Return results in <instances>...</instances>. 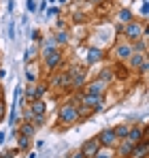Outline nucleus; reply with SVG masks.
Listing matches in <instances>:
<instances>
[{"label": "nucleus", "mask_w": 149, "mask_h": 158, "mask_svg": "<svg viewBox=\"0 0 149 158\" xmlns=\"http://www.w3.org/2000/svg\"><path fill=\"white\" fill-rule=\"evenodd\" d=\"M26 79H28V81H34V79H36V71H34L30 64L26 66Z\"/></svg>", "instance_id": "nucleus-19"}, {"label": "nucleus", "mask_w": 149, "mask_h": 158, "mask_svg": "<svg viewBox=\"0 0 149 158\" xmlns=\"http://www.w3.org/2000/svg\"><path fill=\"white\" fill-rule=\"evenodd\" d=\"M36 52H38L36 47H28V49H26V60H28V62L34 60V58H36Z\"/></svg>", "instance_id": "nucleus-22"}, {"label": "nucleus", "mask_w": 149, "mask_h": 158, "mask_svg": "<svg viewBox=\"0 0 149 158\" xmlns=\"http://www.w3.org/2000/svg\"><path fill=\"white\" fill-rule=\"evenodd\" d=\"M2 115H4V103H0V120H2Z\"/></svg>", "instance_id": "nucleus-30"}, {"label": "nucleus", "mask_w": 149, "mask_h": 158, "mask_svg": "<svg viewBox=\"0 0 149 158\" xmlns=\"http://www.w3.org/2000/svg\"><path fill=\"white\" fill-rule=\"evenodd\" d=\"M147 150H149V143H147V139H143V141H139L132 148V152H130L128 158H147Z\"/></svg>", "instance_id": "nucleus-7"}, {"label": "nucleus", "mask_w": 149, "mask_h": 158, "mask_svg": "<svg viewBox=\"0 0 149 158\" xmlns=\"http://www.w3.org/2000/svg\"><path fill=\"white\" fill-rule=\"evenodd\" d=\"M70 158H83V154H81V152H77V154H73Z\"/></svg>", "instance_id": "nucleus-32"}, {"label": "nucleus", "mask_w": 149, "mask_h": 158, "mask_svg": "<svg viewBox=\"0 0 149 158\" xmlns=\"http://www.w3.org/2000/svg\"><path fill=\"white\" fill-rule=\"evenodd\" d=\"M130 64H132L134 69H141V66L145 64V58H143V53H132V56H130Z\"/></svg>", "instance_id": "nucleus-14"}, {"label": "nucleus", "mask_w": 149, "mask_h": 158, "mask_svg": "<svg viewBox=\"0 0 149 158\" xmlns=\"http://www.w3.org/2000/svg\"><path fill=\"white\" fill-rule=\"evenodd\" d=\"M79 98H81V105L90 107L92 111H100V109H102V96H90V94H83V96H79Z\"/></svg>", "instance_id": "nucleus-5"}, {"label": "nucleus", "mask_w": 149, "mask_h": 158, "mask_svg": "<svg viewBox=\"0 0 149 158\" xmlns=\"http://www.w3.org/2000/svg\"><path fill=\"white\" fill-rule=\"evenodd\" d=\"M134 49H145V39H141V41L134 45Z\"/></svg>", "instance_id": "nucleus-26"}, {"label": "nucleus", "mask_w": 149, "mask_h": 158, "mask_svg": "<svg viewBox=\"0 0 149 158\" xmlns=\"http://www.w3.org/2000/svg\"><path fill=\"white\" fill-rule=\"evenodd\" d=\"M102 92H104V83L102 81H92L90 85H85V94H90V96H102Z\"/></svg>", "instance_id": "nucleus-8"}, {"label": "nucleus", "mask_w": 149, "mask_h": 158, "mask_svg": "<svg viewBox=\"0 0 149 158\" xmlns=\"http://www.w3.org/2000/svg\"><path fill=\"white\" fill-rule=\"evenodd\" d=\"M128 131H130L128 126H117V128H113V132H115V137H117V139H124L126 135H128Z\"/></svg>", "instance_id": "nucleus-16"}, {"label": "nucleus", "mask_w": 149, "mask_h": 158, "mask_svg": "<svg viewBox=\"0 0 149 158\" xmlns=\"http://www.w3.org/2000/svg\"><path fill=\"white\" fill-rule=\"evenodd\" d=\"M58 118H60V124H73L79 120V109L73 105V103H66V105L60 107V113H58Z\"/></svg>", "instance_id": "nucleus-1"}, {"label": "nucleus", "mask_w": 149, "mask_h": 158, "mask_svg": "<svg viewBox=\"0 0 149 158\" xmlns=\"http://www.w3.org/2000/svg\"><path fill=\"white\" fill-rule=\"evenodd\" d=\"M28 148H30V137L19 135V150H28Z\"/></svg>", "instance_id": "nucleus-20"}, {"label": "nucleus", "mask_w": 149, "mask_h": 158, "mask_svg": "<svg viewBox=\"0 0 149 158\" xmlns=\"http://www.w3.org/2000/svg\"><path fill=\"white\" fill-rule=\"evenodd\" d=\"M30 111H32L34 115H43V113H45V103H43L41 98L32 101V105H30Z\"/></svg>", "instance_id": "nucleus-11"}, {"label": "nucleus", "mask_w": 149, "mask_h": 158, "mask_svg": "<svg viewBox=\"0 0 149 158\" xmlns=\"http://www.w3.org/2000/svg\"><path fill=\"white\" fill-rule=\"evenodd\" d=\"M34 126L30 124V122H22V128H19V135H24V137H30L32 139V135H34Z\"/></svg>", "instance_id": "nucleus-13"}, {"label": "nucleus", "mask_w": 149, "mask_h": 158, "mask_svg": "<svg viewBox=\"0 0 149 158\" xmlns=\"http://www.w3.org/2000/svg\"><path fill=\"white\" fill-rule=\"evenodd\" d=\"M102 56H104V53L100 52L98 47H92V49L87 52V62H90V64H94V62H98V60H102Z\"/></svg>", "instance_id": "nucleus-12"}, {"label": "nucleus", "mask_w": 149, "mask_h": 158, "mask_svg": "<svg viewBox=\"0 0 149 158\" xmlns=\"http://www.w3.org/2000/svg\"><path fill=\"white\" fill-rule=\"evenodd\" d=\"M49 2H53V0H49Z\"/></svg>", "instance_id": "nucleus-34"}, {"label": "nucleus", "mask_w": 149, "mask_h": 158, "mask_svg": "<svg viewBox=\"0 0 149 158\" xmlns=\"http://www.w3.org/2000/svg\"><path fill=\"white\" fill-rule=\"evenodd\" d=\"M132 53L134 52H132L130 45H117V47H115V58H117V60H128Z\"/></svg>", "instance_id": "nucleus-10"}, {"label": "nucleus", "mask_w": 149, "mask_h": 158, "mask_svg": "<svg viewBox=\"0 0 149 158\" xmlns=\"http://www.w3.org/2000/svg\"><path fill=\"white\" fill-rule=\"evenodd\" d=\"M122 32H126V36H128V39H141V36L145 34V28L141 26L139 22H134V19H132V22H128V24L122 28Z\"/></svg>", "instance_id": "nucleus-2"}, {"label": "nucleus", "mask_w": 149, "mask_h": 158, "mask_svg": "<svg viewBox=\"0 0 149 158\" xmlns=\"http://www.w3.org/2000/svg\"><path fill=\"white\" fill-rule=\"evenodd\" d=\"M124 141H128L130 145H136L139 141H143V131H141V128H132V131H128V135L124 137Z\"/></svg>", "instance_id": "nucleus-9"}, {"label": "nucleus", "mask_w": 149, "mask_h": 158, "mask_svg": "<svg viewBox=\"0 0 149 158\" xmlns=\"http://www.w3.org/2000/svg\"><path fill=\"white\" fill-rule=\"evenodd\" d=\"M32 36H34V41H41V32H38V30H34Z\"/></svg>", "instance_id": "nucleus-27"}, {"label": "nucleus", "mask_w": 149, "mask_h": 158, "mask_svg": "<svg viewBox=\"0 0 149 158\" xmlns=\"http://www.w3.org/2000/svg\"><path fill=\"white\" fill-rule=\"evenodd\" d=\"M98 143H100V145H104V148H113V145L117 143V137H115L113 128H104V131L100 132Z\"/></svg>", "instance_id": "nucleus-6"}, {"label": "nucleus", "mask_w": 149, "mask_h": 158, "mask_svg": "<svg viewBox=\"0 0 149 158\" xmlns=\"http://www.w3.org/2000/svg\"><path fill=\"white\" fill-rule=\"evenodd\" d=\"M55 43L66 45V43H68V32H60V34H58V39H55Z\"/></svg>", "instance_id": "nucleus-23"}, {"label": "nucleus", "mask_w": 149, "mask_h": 158, "mask_svg": "<svg viewBox=\"0 0 149 158\" xmlns=\"http://www.w3.org/2000/svg\"><path fill=\"white\" fill-rule=\"evenodd\" d=\"M98 150H100L98 139H90V141H85V143H83V148H81L79 152L83 154V158H94L96 154H98Z\"/></svg>", "instance_id": "nucleus-4"}, {"label": "nucleus", "mask_w": 149, "mask_h": 158, "mask_svg": "<svg viewBox=\"0 0 149 158\" xmlns=\"http://www.w3.org/2000/svg\"><path fill=\"white\" fill-rule=\"evenodd\" d=\"M117 75H119V79H126V77H128V73H126L124 66H117Z\"/></svg>", "instance_id": "nucleus-25"}, {"label": "nucleus", "mask_w": 149, "mask_h": 158, "mask_svg": "<svg viewBox=\"0 0 149 158\" xmlns=\"http://www.w3.org/2000/svg\"><path fill=\"white\" fill-rule=\"evenodd\" d=\"M111 79H113V73H111L109 69H104V71H102V75L98 77V81H102V83H107V81H111Z\"/></svg>", "instance_id": "nucleus-18"}, {"label": "nucleus", "mask_w": 149, "mask_h": 158, "mask_svg": "<svg viewBox=\"0 0 149 158\" xmlns=\"http://www.w3.org/2000/svg\"><path fill=\"white\" fill-rule=\"evenodd\" d=\"M47 15H51V17H53V15H58V9H49V11H47Z\"/></svg>", "instance_id": "nucleus-29"}, {"label": "nucleus", "mask_w": 149, "mask_h": 158, "mask_svg": "<svg viewBox=\"0 0 149 158\" xmlns=\"http://www.w3.org/2000/svg\"><path fill=\"white\" fill-rule=\"evenodd\" d=\"M9 34H11V39H15V26L9 28Z\"/></svg>", "instance_id": "nucleus-28"}, {"label": "nucleus", "mask_w": 149, "mask_h": 158, "mask_svg": "<svg viewBox=\"0 0 149 158\" xmlns=\"http://www.w3.org/2000/svg\"><path fill=\"white\" fill-rule=\"evenodd\" d=\"M30 13H34V11H38V6H36V0H28V6H26Z\"/></svg>", "instance_id": "nucleus-24"}, {"label": "nucleus", "mask_w": 149, "mask_h": 158, "mask_svg": "<svg viewBox=\"0 0 149 158\" xmlns=\"http://www.w3.org/2000/svg\"><path fill=\"white\" fill-rule=\"evenodd\" d=\"M45 92H47V85H45V83L36 85V88H34V101H36V98H41V96H43Z\"/></svg>", "instance_id": "nucleus-17"}, {"label": "nucleus", "mask_w": 149, "mask_h": 158, "mask_svg": "<svg viewBox=\"0 0 149 158\" xmlns=\"http://www.w3.org/2000/svg\"><path fill=\"white\" fill-rule=\"evenodd\" d=\"M94 158H111V154H96Z\"/></svg>", "instance_id": "nucleus-31"}, {"label": "nucleus", "mask_w": 149, "mask_h": 158, "mask_svg": "<svg viewBox=\"0 0 149 158\" xmlns=\"http://www.w3.org/2000/svg\"><path fill=\"white\" fill-rule=\"evenodd\" d=\"M11 156H13L11 152H4V154H2V158H11Z\"/></svg>", "instance_id": "nucleus-33"}, {"label": "nucleus", "mask_w": 149, "mask_h": 158, "mask_svg": "<svg viewBox=\"0 0 149 158\" xmlns=\"http://www.w3.org/2000/svg\"><path fill=\"white\" fill-rule=\"evenodd\" d=\"M43 60H45L47 69H55L60 64V60H62V53L58 52V49H45L43 52Z\"/></svg>", "instance_id": "nucleus-3"}, {"label": "nucleus", "mask_w": 149, "mask_h": 158, "mask_svg": "<svg viewBox=\"0 0 149 158\" xmlns=\"http://www.w3.org/2000/svg\"><path fill=\"white\" fill-rule=\"evenodd\" d=\"M132 148H134V145H130L128 141H124V145H122V156L128 158V156H130V152H132Z\"/></svg>", "instance_id": "nucleus-21"}, {"label": "nucleus", "mask_w": 149, "mask_h": 158, "mask_svg": "<svg viewBox=\"0 0 149 158\" xmlns=\"http://www.w3.org/2000/svg\"><path fill=\"white\" fill-rule=\"evenodd\" d=\"M117 19L128 24V22H132V13H130L128 9H122V11H119V15H117Z\"/></svg>", "instance_id": "nucleus-15"}]
</instances>
